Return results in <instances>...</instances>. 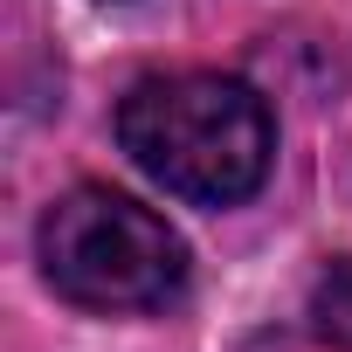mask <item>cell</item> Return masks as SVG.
Here are the masks:
<instances>
[{"mask_svg":"<svg viewBox=\"0 0 352 352\" xmlns=\"http://www.w3.org/2000/svg\"><path fill=\"white\" fill-rule=\"evenodd\" d=\"M118 145L166 194L194 208H235L263 187L276 124L242 76L187 69V76H145L118 104Z\"/></svg>","mask_w":352,"mask_h":352,"instance_id":"1","label":"cell"},{"mask_svg":"<svg viewBox=\"0 0 352 352\" xmlns=\"http://www.w3.org/2000/svg\"><path fill=\"white\" fill-rule=\"evenodd\" d=\"M42 276L83 311H166L187 290V242L111 187H76L42 214Z\"/></svg>","mask_w":352,"mask_h":352,"instance_id":"2","label":"cell"},{"mask_svg":"<svg viewBox=\"0 0 352 352\" xmlns=\"http://www.w3.org/2000/svg\"><path fill=\"white\" fill-rule=\"evenodd\" d=\"M311 324H318L324 345L352 352V256H338V263L318 276V290H311Z\"/></svg>","mask_w":352,"mask_h":352,"instance_id":"3","label":"cell"}]
</instances>
